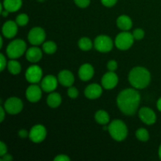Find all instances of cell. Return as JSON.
<instances>
[{
    "mask_svg": "<svg viewBox=\"0 0 161 161\" xmlns=\"http://www.w3.org/2000/svg\"><path fill=\"white\" fill-rule=\"evenodd\" d=\"M141 96L135 89L127 88L119 94L117 97V105L120 111L127 116L135 114L139 106Z\"/></svg>",
    "mask_w": 161,
    "mask_h": 161,
    "instance_id": "6da1fadb",
    "label": "cell"
},
{
    "mask_svg": "<svg viewBox=\"0 0 161 161\" xmlns=\"http://www.w3.org/2000/svg\"><path fill=\"white\" fill-rule=\"evenodd\" d=\"M128 80L134 88L144 89L150 83V72L144 67H135L129 73Z\"/></svg>",
    "mask_w": 161,
    "mask_h": 161,
    "instance_id": "7a4b0ae2",
    "label": "cell"
},
{
    "mask_svg": "<svg viewBox=\"0 0 161 161\" xmlns=\"http://www.w3.org/2000/svg\"><path fill=\"white\" fill-rule=\"evenodd\" d=\"M110 135L114 140L121 142L127 136V127L120 119H115L109 124L108 128Z\"/></svg>",
    "mask_w": 161,
    "mask_h": 161,
    "instance_id": "3957f363",
    "label": "cell"
},
{
    "mask_svg": "<svg viewBox=\"0 0 161 161\" xmlns=\"http://www.w3.org/2000/svg\"><path fill=\"white\" fill-rule=\"evenodd\" d=\"M26 43L22 39H15L8 45L6 53L10 59H17L25 53Z\"/></svg>",
    "mask_w": 161,
    "mask_h": 161,
    "instance_id": "277c9868",
    "label": "cell"
},
{
    "mask_svg": "<svg viewBox=\"0 0 161 161\" xmlns=\"http://www.w3.org/2000/svg\"><path fill=\"white\" fill-rule=\"evenodd\" d=\"M134 36L131 33L127 31H124L123 32L117 35L115 39V45L119 50H127L132 47L134 43Z\"/></svg>",
    "mask_w": 161,
    "mask_h": 161,
    "instance_id": "5b68a950",
    "label": "cell"
},
{
    "mask_svg": "<svg viewBox=\"0 0 161 161\" xmlns=\"http://www.w3.org/2000/svg\"><path fill=\"white\" fill-rule=\"evenodd\" d=\"M113 42L111 38L105 35L98 36L94 40V47L96 50L102 53L109 52L113 49Z\"/></svg>",
    "mask_w": 161,
    "mask_h": 161,
    "instance_id": "8992f818",
    "label": "cell"
},
{
    "mask_svg": "<svg viewBox=\"0 0 161 161\" xmlns=\"http://www.w3.org/2000/svg\"><path fill=\"white\" fill-rule=\"evenodd\" d=\"M4 108L9 114H17L20 113L23 108V102L18 97H11L5 102Z\"/></svg>",
    "mask_w": 161,
    "mask_h": 161,
    "instance_id": "52a82bcc",
    "label": "cell"
},
{
    "mask_svg": "<svg viewBox=\"0 0 161 161\" xmlns=\"http://www.w3.org/2000/svg\"><path fill=\"white\" fill-rule=\"evenodd\" d=\"M28 39L30 43L32 45H40L46 39L45 31L40 27H35L28 33Z\"/></svg>",
    "mask_w": 161,
    "mask_h": 161,
    "instance_id": "ba28073f",
    "label": "cell"
},
{
    "mask_svg": "<svg viewBox=\"0 0 161 161\" xmlns=\"http://www.w3.org/2000/svg\"><path fill=\"white\" fill-rule=\"evenodd\" d=\"M29 138L35 143H40L47 137V130L41 124L34 126L29 132Z\"/></svg>",
    "mask_w": 161,
    "mask_h": 161,
    "instance_id": "9c48e42d",
    "label": "cell"
},
{
    "mask_svg": "<svg viewBox=\"0 0 161 161\" xmlns=\"http://www.w3.org/2000/svg\"><path fill=\"white\" fill-rule=\"evenodd\" d=\"M42 71L38 65H31L25 72V78L31 83H37L42 80Z\"/></svg>",
    "mask_w": 161,
    "mask_h": 161,
    "instance_id": "30bf717a",
    "label": "cell"
},
{
    "mask_svg": "<svg viewBox=\"0 0 161 161\" xmlns=\"http://www.w3.org/2000/svg\"><path fill=\"white\" fill-rule=\"evenodd\" d=\"M138 116L141 120L148 125H152L157 121V116L153 109L148 107H143L138 112Z\"/></svg>",
    "mask_w": 161,
    "mask_h": 161,
    "instance_id": "8fae6325",
    "label": "cell"
},
{
    "mask_svg": "<svg viewBox=\"0 0 161 161\" xmlns=\"http://www.w3.org/2000/svg\"><path fill=\"white\" fill-rule=\"evenodd\" d=\"M118 83V76L114 72H108L103 75L102 79V85L105 89H113Z\"/></svg>",
    "mask_w": 161,
    "mask_h": 161,
    "instance_id": "7c38bea8",
    "label": "cell"
},
{
    "mask_svg": "<svg viewBox=\"0 0 161 161\" xmlns=\"http://www.w3.org/2000/svg\"><path fill=\"white\" fill-rule=\"evenodd\" d=\"M42 88L39 87L38 85L33 83L29 86L26 91V97L29 102H37L42 97Z\"/></svg>",
    "mask_w": 161,
    "mask_h": 161,
    "instance_id": "4fadbf2b",
    "label": "cell"
},
{
    "mask_svg": "<svg viewBox=\"0 0 161 161\" xmlns=\"http://www.w3.org/2000/svg\"><path fill=\"white\" fill-rule=\"evenodd\" d=\"M58 80L55 76L48 75L44 77L41 82V88L45 92H53L58 86Z\"/></svg>",
    "mask_w": 161,
    "mask_h": 161,
    "instance_id": "5bb4252c",
    "label": "cell"
},
{
    "mask_svg": "<svg viewBox=\"0 0 161 161\" xmlns=\"http://www.w3.org/2000/svg\"><path fill=\"white\" fill-rule=\"evenodd\" d=\"M17 26L18 25L17 22H14L13 20H8L5 22L3 26V36L8 39L14 37L17 33Z\"/></svg>",
    "mask_w": 161,
    "mask_h": 161,
    "instance_id": "9a60e30c",
    "label": "cell"
},
{
    "mask_svg": "<svg viewBox=\"0 0 161 161\" xmlns=\"http://www.w3.org/2000/svg\"><path fill=\"white\" fill-rule=\"evenodd\" d=\"M85 96L89 99L98 98L102 94V88L97 83H92L85 89Z\"/></svg>",
    "mask_w": 161,
    "mask_h": 161,
    "instance_id": "2e32d148",
    "label": "cell"
},
{
    "mask_svg": "<svg viewBox=\"0 0 161 161\" xmlns=\"http://www.w3.org/2000/svg\"><path fill=\"white\" fill-rule=\"evenodd\" d=\"M58 81L61 85L64 86H72V84L75 81L74 75L69 70H63L61 71L58 74Z\"/></svg>",
    "mask_w": 161,
    "mask_h": 161,
    "instance_id": "e0dca14e",
    "label": "cell"
},
{
    "mask_svg": "<svg viewBox=\"0 0 161 161\" xmlns=\"http://www.w3.org/2000/svg\"><path fill=\"white\" fill-rule=\"evenodd\" d=\"M94 73V68L90 64H84L79 69V76L83 81H88L93 77Z\"/></svg>",
    "mask_w": 161,
    "mask_h": 161,
    "instance_id": "ac0fdd59",
    "label": "cell"
},
{
    "mask_svg": "<svg viewBox=\"0 0 161 161\" xmlns=\"http://www.w3.org/2000/svg\"><path fill=\"white\" fill-rule=\"evenodd\" d=\"M42 50L37 47H32L26 51V58L28 61L32 63H36L39 61L42 58Z\"/></svg>",
    "mask_w": 161,
    "mask_h": 161,
    "instance_id": "d6986e66",
    "label": "cell"
},
{
    "mask_svg": "<svg viewBox=\"0 0 161 161\" xmlns=\"http://www.w3.org/2000/svg\"><path fill=\"white\" fill-rule=\"evenodd\" d=\"M116 25L118 28L122 31H129L132 28V20L128 16L121 15L119 16L116 20Z\"/></svg>",
    "mask_w": 161,
    "mask_h": 161,
    "instance_id": "ffe728a7",
    "label": "cell"
},
{
    "mask_svg": "<svg viewBox=\"0 0 161 161\" xmlns=\"http://www.w3.org/2000/svg\"><path fill=\"white\" fill-rule=\"evenodd\" d=\"M5 9L11 12L19 10L22 6V0H4L3 3Z\"/></svg>",
    "mask_w": 161,
    "mask_h": 161,
    "instance_id": "44dd1931",
    "label": "cell"
},
{
    "mask_svg": "<svg viewBox=\"0 0 161 161\" xmlns=\"http://www.w3.org/2000/svg\"><path fill=\"white\" fill-rule=\"evenodd\" d=\"M47 105L50 108H58L61 103V97L58 93H50L47 97Z\"/></svg>",
    "mask_w": 161,
    "mask_h": 161,
    "instance_id": "7402d4cb",
    "label": "cell"
},
{
    "mask_svg": "<svg viewBox=\"0 0 161 161\" xmlns=\"http://www.w3.org/2000/svg\"><path fill=\"white\" fill-rule=\"evenodd\" d=\"M94 118L97 123L101 125H107V124L109 122V116L105 110H98L95 113Z\"/></svg>",
    "mask_w": 161,
    "mask_h": 161,
    "instance_id": "603a6c76",
    "label": "cell"
},
{
    "mask_svg": "<svg viewBox=\"0 0 161 161\" xmlns=\"http://www.w3.org/2000/svg\"><path fill=\"white\" fill-rule=\"evenodd\" d=\"M7 68L9 72L13 75H17L20 72L21 70V66L18 61H15L14 59L10 60L9 62L7 63Z\"/></svg>",
    "mask_w": 161,
    "mask_h": 161,
    "instance_id": "cb8c5ba5",
    "label": "cell"
},
{
    "mask_svg": "<svg viewBox=\"0 0 161 161\" xmlns=\"http://www.w3.org/2000/svg\"><path fill=\"white\" fill-rule=\"evenodd\" d=\"M79 47L83 51H88L91 50L93 47V42L89 38L83 37L79 40Z\"/></svg>",
    "mask_w": 161,
    "mask_h": 161,
    "instance_id": "d4e9b609",
    "label": "cell"
},
{
    "mask_svg": "<svg viewBox=\"0 0 161 161\" xmlns=\"http://www.w3.org/2000/svg\"><path fill=\"white\" fill-rule=\"evenodd\" d=\"M42 49L44 52L48 54H53L57 50V45L53 41H47L42 44Z\"/></svg>",
    "mask_w": 161,
    "mask_h": 161,
    "instance_id": "484cf974",
    "label": "cell"
},
{
    "mask_svg": "<svg viewBox=\"0 0 161 161\" xmlns=\"http://www.w3.org/2000/svg\"><path fill=\"white\" fill-rule=\"evenodd\" d=\"M136 138L141 142H146L149 138V134L145 128H139L136 131Z\"/></svg>",
    "mask_w": 161,
    "mask_h": 161,
    "instance_id": "4316f807",
    "label": "cell"
},
{
    "mask_svg": "<svg viewBox=\"0 0 161 161\" xmlns=\"http://www.w3.org/2000/svg\"><path fill=\"white\" fill-rule=\"evenodd\" d=\"M28 17L25 14H20L16 18V22L19 26H25L28 23Z\"/></svg>",
    "mask_w": 161,
    "mask_h": 161,
    "instance_id": "83f0119b",
    "label": "cell"
},
{
    "mask_svg": "<svg viewBox=\"0 0 161 161\" xmlns=\"http://www.w3.org/2000/svg\"><path fill=\"white\" fill-rule=\"evenodd\" d=\"M133 36L134 39H137V40H140V39H143L145 36V31H143L142 28H136L135 31H133Z\"/></svg>",
    "mask_w": 161,
    "mask_h": 161,
    "instance_id": "f1b7e54d",
    "label": "cell"
},
{
    "mask_svg": "<svg viewBox=\"0 0 161 161\" xmlns=\"http://www.w3.org/2000/svg\"><path fill=\"white\" fill-rule=\"evenodd\" d=\"M68 95L72 99H75L78 97L79 95V91L74 86H69V90H68Z\"/></svg>",
    "mask_w": 161,
    "mask_h": 161,
    "instance_id": "f546056e",
    "label": "cell"
},
{
    "mask_svg": "<svg viewBox=\"0 0 161 161\" xmlns=\"http://www.w3.org/2000/svg\"><path fill=\"white\" fill-rule=\"evenodd\" d=\"M74 3L76 6L80 8H86L90 5L91 0H74Z\"/></svg>",
    "mask_w": 161,
    "mask_h": 161,
    "instance_id": "4dcf8cb0",
    "label": "cell"
},
{
    "mask_svg": "<svg viewBox=\"0 0 161 161\" xmlns=\"http://www.w3.org/2000/svg\"><path fill=\"white\" fill-rule=\"evenodd\" d=\"M117 66V62H116L115 60H111V61H108V64H107V68H108V69L110 72H114L115 70H116Z\"/></svg>",
    "mask_w": 161,
    "mask_h": 161,
    "instance_id": "1f68e13d",
    "label": "cell"
},
{
    "mask_svg": "<svg viewBox=\"0 0 161 161\" xmlns=\"http://www.w3.org/2000/svg\"><path fill=\"white\" fill-rule=\"evenodd\" d=\"M118 0H101L102 4L105 6H107V7H112L114 5H116V3H117Z\"/></svg>",
    "mask_w": 161,
    "mask_h": 161,
    "instance_id": "d6a6232c",
    "label": "cell"
},
{
    "mask_svg": "<svg viewBox=\"0 0 161 161\" xmlns=\"http://www.w3.org/2000/svg\"><path fill=\"white\" fill-rule=\"evenodd\" d=\"M70 158L68 157L67 155H64V154H61V155L57 156L54 158V161H69Z\"/></svg>",
    "mask_w": 161,
    "mask_h": 161,
    "instance_id": "836d02e7",
    "label": "cell"
},
{
    "mask_svg": "<svg viewBox=\"0 0 161 161\" xmlns=\"http://www.w3.org/2000/svg\"><path fill=\"white\" fill-rule=\"evenodd\" d=\"M0 61H1V68H0V69H1V71H3L7 64H6V58H5L3 53H0Z\"/></svg>",
    "mask_w": 161,
    "mask_h": 161,
    "instance_id": "e575fe53",
    "label": "cell"
},
{
    "mask_svg": "<svg viewBox=\"0 0 161 161\" xmlns=\"http://www.w3.org/2000/svg\"><path fill=\"white\" fill-rule=\"evenodd\" d=\"M7 152V147H6V144L3 142H1L0 143V156H3Z\"/></svg>",
    "mask_w": 161,
    "mask_h": 161,
    "instance_id": "d590c367",
    "label": "cell"
},
{
    "mask_svg": "<svg viewBox=\"0 0 161 161\" xmlns=\"http://www.w3.org/2000/svg\"><path fill=\"white\" fill-rule=\"evenodd\" d=\"M18 135H19V136L22 138H27L28 136H29V133H28V131L25 130H24V129H22V130H20V131H19Z\"/></svg>",
    "mask_w": 161,
    "mask_h": 161,
    "instance_id": "8d00e7d4",
    "label": "cell"
},
{
    "mask_svg": "<svg viewBox=\"0 0 161 161\" xmlns=\"http://www.w3.org/2000/svg\"><path fill=\"white\" fill-rule=\"evenodd\" d=\"M13 160V157H11V155H9V154H5V155L2 156V158H1V160L2 161H10Z\"/></svg>",
    "mask_w": 161,
    "mask_h": 161,
    "instance_id": "74e56055",
    "label": "cell"
},
{
    "mask_svg": "<svg viewBox=\"0 0 161 161\" xmlns=\"http://www.w3.org/2000/svg\"><path fill=\"white\" fill-rule=\"evenodd\" d=\"M5 108L3 107H0V113H1V116H0V121L3 122V119L5 118Z\"/></svg>",
    "mask_w": 161,
    "mask_h": 161,
    "instance_id": "f35d334b",
    "label": "cell"
},
{
    "mask_svg": "<svg viewBox=\"0 0 161 161\" xmlns=\"http://www.w3.org/2000/svg\"><path fill=\"white\" fill-rule=\"evenodd\" d=\"M157 108H158L159 111L161 112V97H160V98L158 99V101H157Z\"/></svg>",
    "mask_w": 161,
    "mask_h": 161,
    "instance_id": "ab89813d",
    "label": "cell"
},
{
    "mask_svg": "<svg viewBox=\"0 0 161 161\" xmlns=\"http://www.w3.org/2000/svg\"><path fill=\"white\" fill-rule=\"evenodd\" d=\"M9 11L8 10H6V9H5V10H3V11H1V14H2V15H3V17H6V16H8V14H9Z\"/></svg>",
    "mask_w": 161,
    "mask_h": 161,
    "instance_id": "60d3db41",
    "label": "cell"
},
{
    "mask_svg": "<svg viewBox=\"0 0 161 161\" xmlns=\"http://www.w3.org/2000/svg\"><path fill=\"white\" fill-rule=\"evenodd\" d=\"M159 157H160V158L161 160V144L160 146V148H159Z\"/></svg>",
    "mask_w": 161,
    "mask_h": 161,
    "instance_id": "b9f144b4",
    "label": "cell"
},
{
    "mask_svg": "<svg viewBox=\"0 0 161 161\" xmlns=\"http://www.w3.org/2000/svg\"><path fill=\"white\" fill-rule=\"evenodd\" d=\"M38 1H39V2H43L44 0H38Z\"/></svg>",
    "mask_w": 161,
    "mask_h": 161,
    "instance_id": "7bdbcfd3",
    "label": "cell"
}]
</instances>
